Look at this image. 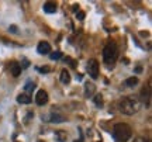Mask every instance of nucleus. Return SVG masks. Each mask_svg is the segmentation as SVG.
I'll list each match as a JSON object with an SVG mask.
<instances>
[{"instance_id":"nucleus-1","label":"nucleus","mask_w":152,"mask_h":142,"mask_svg":"<svg viewBox=\"0 0 152 142\" xmlns=\"http://www.w3.org/2000/svg\"><path fill=\"white\" fill-rule=\"evenodd\" d=\"M118 109L123 114L132 115V114H135V113L140 111V109H141V103H140V100H138L137 97L130 96V97H125L120 101Z\"/></svg>"},{"instance_id":"nucleus-2","label":"nucleus","mask_w":152,"mask_h":142,"mask_svg":"<svg viewBox=\"0 0 152 142\" xmlns=\"http://www.w3.org/2000/svg\"><path fill=\"white\" fill-rule=\"evenodd\" d=\"M113 137L117 142H128L132 137V130L128 124L118 122L113 127Z\"/></svg>"},{"instance_id":"nucleus-3","label":"nucleus","mask_w":152,"mask_h":142,"mask_svg":"<svg viewBox=\"0 0 152 142\" xmlns=\"http://www.w3.org/2000/svg\"><path fill=\"white\" fill-rule=\"evenodd\" d=\"M117 58H118V48H117L115 42L110 41V42H107V45H106L104 49H103L104 63H106L107 66H113L114 63H115Z\"/></svg>"},{"instance_id":"nucleus-4","label":"nucleus","mask_w":152,"mask_h":142,"mask_svg":"<svg viewBox=\"0 0 152 142\" xmlns=\"http://www.w3.org/2000/svg\"><path fill=\"white\" fill-rule=\"evenodd\" d=\"M87 73L92 79L99 77V62L96 59H90L87 62Z\"/></svg>"},{"instance_id":"nucleus-5","label":"nucleus","mask_w":152,"mask_h":142,"mask_svg":"<svg viewBox=\"0 0 152 142\" xmlns=\"http://www.w3.org/2000/svg\"><path fill=\"white\" fill-rule=\"evenodd\" d=\"M35 103L38 106H45L48 103V93L45 90H38L37 96H35Z\"/></svg>"},{"instance_id":"nucleus-6","label":"nucleus","mask_w":152,"mask_h":142,"mask_svg":"<svg viewBox=\"0 0 152 142\" xmlns=\"http://www.w3.org/2000/svg\"><path fill=\"white\" fill-rule=\"evenodd\" d=\"M37 51H38V54H41V55H48V54H51V45L47 41H41L37 47Z\"/></svg>"},{"instance_id":"nucleus-7","label":"nucleus","mask_w":152,"mask_h":142,"mask_svg":"<svg viewBox=\"0 0 152 142\" xmlns=\"http://www.w3.org/2000/svg\"><path fill=\"white\" fill-rule=\"evenodd\" d=\"M9 71H10V73L13 76H18L21 73V65L18 62H16V60H13V62H10V65H9Z\"/></svg>"},{"instance_id":"nucleus-8","label":"nucleus","mask_w":152,"mask_h":142,"mask_svg":"<svg viewBox=\"0 0 152 142\" xmlns=\"http://www.w3.org/2000/svg\"><path fill=\"white\" fill-rule=\"evenodd\" d=\"M17 103L20 104H30L31 103V96L28 93H21L17 96Z\"/></svg>"},{"instance_id":"nucleus-9","label":"nucleus","mask_w":152,"mask_h":142,"mask_svg":"<svg viewBox=\"0 0 152 142\" xmlns=\"http://www.w3.org/2000/svg\"><path fill=\"white\" fill-rule=\"evenodd\" d=\"M44 11L45 13H49V14H52L56 11V4L52 3V1H47V3H44Z\"/></svg>"},{"instance_id":"nucleus-10","label":"nucleus","mask_w":152,"mask_h":142,"mask_svg":"<svg viewBox=\"0 0 152 142\" xmlns=\"http://www.w3.org/2000/svg\"><path fill=\"white\" fill-rule=\"evenodd\" d=\"M61 82L64 83V84H69L71 83V73L66 71V69H64V71L61 72Z\"/></svg>"},{"instance_id":"nucleus-11","label":"nucleus","mask_w":152,"mask_h":142,"mask_svg":"<svg viewBox=\"0 0 152 142\" xmlns=\"http://www.w3.org/2000/svg\"><path fill=\"white\" fill-rule=\"evenodd\" d=\"M140 83V80H138V77H128V79H125L124 84L127 86V87H135L137 84Z\"/></svg>"},{"instance_id":"nucleus-12","label":"nucleus","mask_w":152,"mask_h":142,"mask_svg":"<svg viewBox=\"0 0 152 142\" xmlns=\"http://www.w3.org/2000/svg\"><path fill=\"white\" fill-rule=\"evenodd\" d=\"M93 93H94V84H92V83H86V86H85V94H86V97L92 96Z\"/></svg>"},{"instance_id":"nucleus-13","label":"nucleus","mask_w":152,"mask_h":142,"mask_svg":"<svg viewBox=\"0 0 152 142\" xmlns=\"http://www.w3.org/2000/svg\"><path fill=\"white\" fill-rule=\"evenodd\" d=\"M51 117H52V118L49 120L51 122H64V121H65V117L62 114H51Z\"/></svg>"},{"instance_id":"nucleus-14","label":"nucleus","mask_w":152,"mask_h":142,"mask_svg":"<svg viewBox=\"0 0 152 142\" xmlns=\"http://www.w3.org/2000/svg\"><path fill=\"white\" fill-rule=\"evenodd\" d=\"M55 137H56V139L59 142H65L66 141V132H64V131H56L55 132Z\"/></svg>"},{"instance_id":"nucleus-15","label":"nucleus","mask_w":152,"mask_h":142,"mask_svg":"<svg viewBox=\"0 0 152 142\" xmlns=\"http://www.w3.org/2000/svg\"><path fill=\"white\" fill-rule=\"evenodd\" d=\"M93 100H94V103H96V106H97V107H102V106H103V96H102L100 93L94 94Z\"/></svg>"},{"instance_id":"nucleus-16","label":"nucleus","mask_w":152,"mask_h":142,"mask_svg":"<svg viewBox=\"0 0 152 142\" xmlns=\"http://www.w3.org/2000/svg\"><path fill=\"white\" fill-rule=\"evenodd\" d=\"M49 58L52 60H58L62 58V54H61V52H51V54H49Z\"/></svg>"},{"instance_id":"nucleus-17","label":"nucleus","mask_w":152,"mask_h":142,"mask_svg":"<svg viewBox=\"0 0 152 142\" xmlns=\"http://www.w3.org/2000/svg\"><path fill=\"white\" fill-rule=\"evenodd\" d=\"M24 89H26V92H33L34 89H35V84H34V82H28L24 86Z\"/></svg>"},{"instance_id":"nucleus-18","label":"nucleus","mask_w":152,"mask_h":142,"mask_svg":"<svg viewBox=\"0 0 152 142\" xmlns=\"http://www.w3.org/2000/svg\"><path fill=\"white\" fill-rule=\"evenodd\" d=\"M39 71H41V72H48L49 68H48V66H44V68H39Z\"/></svg>"},{"instance_id":"nucleus-19","label":"nucleus","mask_w":152,"mask_h":142,"mask_svg":"<svg viewBox=\"0 0 152 142\" xmlns=\"http://www.w3.org/2000/svg\"><path fill=\"white\" fill-rule=\"evenodd\" d=\"M134 142H147V141H145L144 138H137V139H135Z\"/></svg>"},{"instance_id":"nucleus-20","label":"nucleus","mask_w":152,"mask_h":142,"mask_svg":"<svg viewBox=\"0 0 152 142\" xmlns=\"http://www.w3.org/2000/svg\"><path fill=\"white\" fill-rule=\"evenodd\" d=\"M83 16H85V13H79V18L80 20H83Z\"/></svg>"},{"instance_id":"nucleus-21","label":"nucleus","mask_w":152,"mask_h":142,"mask_svg":"<svg viewBox=\"0 0 152 142\" xmlns=\"http://www.w3.org/2000/svg\"><path fill=\"white\" fill-rule=\"evenodd\" d=\"M79 142H82V139H79Z\"/></svg>"},{"instance_id":"nucleus-22","label":"nucleus","mask_w":152,"mask_h":142,"mask_svg":"<svg viewBox=\"0 0 152 142\" xmlns=\"http://www.w3.org/2000/svg\"><path fill=\"white\" fill-rule=\"evenodd\" d=\"M38 142H44V141H38Z\"/></svg>"}]
</instances>
